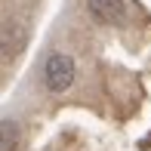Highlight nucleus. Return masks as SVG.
I'll use <instances>...</instances> for the list:
<instances>
[{
	"instance_id": "3",
	"label": "nucleus",
	"mask_w": 151,
	"mask_h": 151,
	"mask_svg": "<svg viewBox=\"0 0 151 151\" xmlns=\"http://www.w3.org/2000/svg\"><path fill=\"white\" fill-rule=\"evenodd\" d=\"M16 148V127H12V120H3V148L0 151H12Z\"/></svg>"
},
{
	"instance_id": "2",
	"label": "nucleus",
	"mask_w": 151,
	"mask_h": 151,
	"mask_svg": "<svg viewBox=\"0 0 151 151\" xmlns=\"http://www.w3.org/2000/svg\"><path fill=\"white\" fill-rule=\"evenodd\" d=\"M90 12L99 22H108V25H123L127 22L123 0H90Z\"/></svg>"
},
{
	"instance_id": "1",
	"label": "nucleus",
	"mask_w": 151,
	"mask_h": 151,
	"mask_svg": "<svg viewBox=\"0 0 151 151\" xmlns=\"http://www.w3.org/2000/svg\"><path fill=\"white\" fill-rule=\"evenodd\" d=\"M43 83L50 93H65L74 83V59L65 52H52L43 65Z\"/></svg>"
}]
</instances>
